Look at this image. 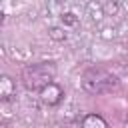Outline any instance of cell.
Wrapping results in <instances>:
<instances>
[{
	"mask_svg": "<svg viewBox=\"0 0 128 128\" xmlns=\"http://www.w3.org/2000/svg\"><path fill=\"white\" fill-rule=\"evenodd\" d=\"M114 88H118V78L106 68H90L82 74V90L92 96L112 92Z\"/></svg>",
	"mask_w": 128,
	"mask_h": 128,
	"instance_id": "1",
	"label": "cell"
},
{
	"mask_svg": "<svg viewBox=\"0 0 128 128\" xmlns=\"http://www.w3.org/2000/svg\"><path fill=\"white\" fill-rule=\"evenodd\" d=\"M56 76V64L54 62H36L22 70V82L28 90H42L48 86Z\"/></svg>",
	"mask_w": 128,
	"mask_h": 128,
	"instance_id": "2",
	"label": "cell"
},
{
	"mask_svg": "<svg viewBox=\"0 0 128 128\" xmlns=\"http://www.w3.org/2000/svg\"><path fill=\"white\" fill-rule=\"evenodd\" d=\"M62 98H64V90H62V86H58L56 82H50L48 86H44V88L40 90V100H42L46 106H56V104L62 102Z\"/></svg>",
	"mask_w": 128,
	"mask_h": 128,
	"instance_id": "3",
	"label": "cell"
},
{
	"mask_svg": "<svg viewBox=\"0 0 128 128\" xmlns=\"http://www.w3.org/2000/svg\"><path fill=\"white\" fill-rule=\"evenodd\" d=\"M14 94H16V86H14L12 78H10V76H2V80H0V96H2V100L6 102V100H10Z\"/></svg>",
	"mask_w": 128,
	"mask_h": 128,
	"instance_id": "4",
	"label": "cell"
},
{
	"mask_svg": "<svg viewBox=\"0 0 128 128\" xmlns=\"http://www.w3.org/2000/svg\"><path fill=\"white\" fill-rule=\"evenodd\" d=\"M82 128H108V122L100 114H86L82 118Z\"/></svg>",
	"mask_w": 128,
	"mask_h": 128,
	"instance_id": "5",
	"label": "cell"
},
{
	"mask_svg": "<svg viewBox=\"0 0 128 128\" xmlns=\"http://www.w3.org/2000/svg\"><path fill=\"white\" fill-rule=\"evenodd\" d=\"M62 24H64V26H76V24H78L76 14H74V12H64V14H62Z\"/></svg>",
	"mask_w": 128,
	"mask_h": 128,
	"instance_id": "6",
	"label": "cell"
},
{
	"mask_svg": "<svg viewBox=\"0 0 128 128\" xmlns=\"http://www.w3.org/2000/svg\"><path fill=\"white\" fill-rule=\"evenodd\" d=\"M50 38H54V40H66V32L62 30V28H50Z\"/></svg>",
	"mask_w": 128,
	"mask_h": 128,
	"instance_id": "7",
	"label": "cell"
}]
</instances>
